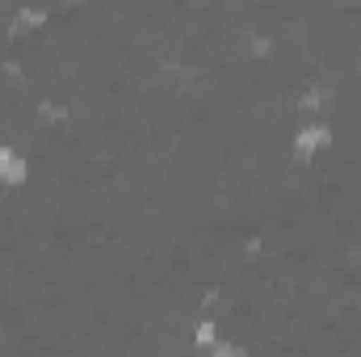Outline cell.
Returning <instances> with one entry per match:
<instances>
[{"mask_svg":"<svg viewBox=\"0 0 361 357\" xmlns=\"http://www.w3.org/2000/svg\"><path fill=\"white\" fill-rule=\"evenodd\" d=\"M332 143H336V131H332L328 118H302V122L290 131V156H294L298 164L319 160L324 152H332Z\"/></svg>","mask_w":361,"mask_h":357,"instance_id":"cell-1","label":"cell"},{"mask_svg":"<svg viewBox=\"0 0 361 357\" xmlns=\"http://www.w3.org/2000/svg\"><path fill=\"white\" fill-rule=\"evenodd\" d=\"M30 173H34L30 156L13 143H0V189H21L30 181Z\"/></svg>","mask_w":361,"mask_h":357,"instance_id":"cell-2","label":"cell"},{"mask_svg":"<svg viewBox=\"0 0 361 357\" xmlns=\"http://www.w3.org/2000/svg\"><path fill=\"white\" fill-rule=\"evenodd\" d=\"M51 21H55V13H51L47 4H21V8L13 13V38H17V42H21V38H34V34H42Z\"/></svg>","mask_w":361,"mask_h":357,"instance_id":"cell-3","label":"cell"},{"mask_svg":"<svg viewBox=\"0 0 361 357\" xmlns=\"http://www.w3.org/2000/svg\"><path fill=\"white\" fill-rule=\"evenodd\" d=\"M223 337V324H219V315L214 311H202L193 324H189V349H193V357H202L214 341Z\"/></svg>","mask_w":361,"mask_h":357,"instance_id":"cell-4","label":"cell"},{"mask_svg":"<svg viewBox=\"0 0 361 357\" xmlns=\"http://www.w3.org/2000/svg\"><path fill=\"white\" fill-rule=\"evenodd\" d=\"M59 4H63V13H72V8H80L85 0H59Z\"/></svg>","mask_w":361,"mask_h":357,"instance_id":"cell-5","label":"cell"}]
</instances>
